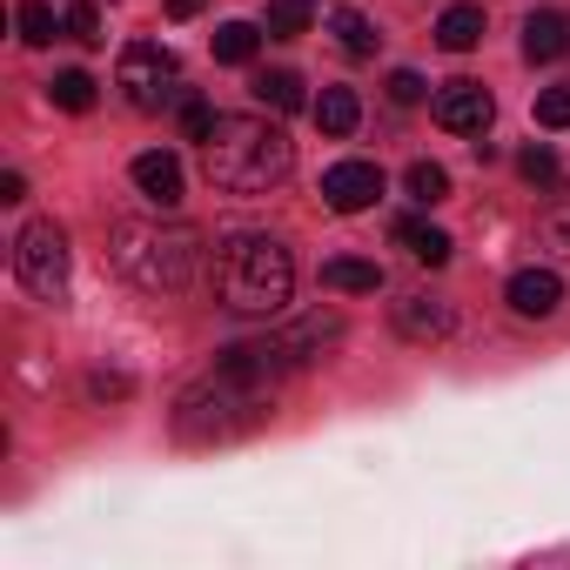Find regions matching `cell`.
I'll return each instance as SVG.
<instances>
[{"label":"cell","instance_id":"20","mask_svg":"<svg viewBox=\"0 0 570 570\" xmlns=\"http://www.w3.org/2000/svg\"><path fill=\"white\" fill-rule=\"evenodd\" d=\"M356 121H363V101H356L350 88H323V101H316V128H323V135H356Z\"/></svg>","mask_w":570,"mask_h":570},{"label":"cell","instance_id":"11","mask_svg":"<svg viewBox=\"0 0 570 570\" xmlns=\"http://www.w3.org/2000/svg\"><path fill=\"white\" fill-rule=\"evenodd\" d=\"M128 175H135V188H141L155 208H175V202H181V161H175L168 148L135 155V168H128Z\"/></svg>","mask_w":570,"mask_h":570},{"label":"cell","instance_id":"25","mask_svg":"<svg viewBox=\"0 0 570 570\" xmlns=\"http://www.w3.org/2000/svg\"><path fill=\"white\" fill-rule=\"evenodd\" d=\"M68 41H108L101 35V0H75V8H68Z\"/></svg>","mask_w":570,"mask_h":570},{"label":"cell","instance_id":"29","mask_svg":"<svg viewBox=\"0 0 570 570\" xmlns=\"http://www.w3.org/2000/svg\"><path fill=\"white\" fill-rule=\"evenodd\" d=\"M543 235H550V242H557V248L570 255V188H563V195L550 202V215H543Z\"/></svg>","mask_w":570,"mask_h":570},{"label":"cell","instance_id":"24","mask_svg":"<svg viewBox=\"0 0 570 570\" xmlns=\"http://www.w3.org/2000/svg\"><path fill=\"white\" fill-rule=\"evenodd\" d=\"M403 188H410V202H416V208H436V202L450 195V175H443L436 161H410V175H403Z\"/></svg>","mask_w":570,"mask_h":570},{"label":"cell","instance_id":"31","mask_svg":"<svg viewBox=\"0 0 570 570\" xmlns=\"http://www.w3.org/2000/svg\"><path fill=\"white\" fill-rule=\"evenodd\" d=\"M88 390H95V396H128V390H135V383H128V376H108V370H101V376H95V383H88Z\"/></svg>","mask_w":570,"mask_h":570},{"label":"cell","instance_id":"28","mask_svg":"<svg viewBox=\"0 0 570 570\" xmlns=\"http://www.w3.org/2000/svg\"><path fill=\"white\" fill-rule=\"evenodd\" d=\"M215 121H222V115H215L208 101H181V135H188V141H208Z\"/></svg>","mask_w":570,"mask_h":570},{"label":"cell","instance_id":"7","mask_svg":"<svg viewBox=\"0 0 570 570\" xmlns=\"http://www.w3.org/2000/svg\"><path fill=\"white\" fill-rule=\"evenodd\" d=\"M430 115H436V128H450V135H483L490 115H497V101H490L483 81H443L436 101H430Z\"/></svg>","mask_w":570,"mask_h":570},{"label":"cell","instance_id":"30","mask_svg":"<svg viewBox=\"0 0 570 570\" xmlns=\"http://www.w3.org/2000/svg\"><path fill=\"white\" fill-rule=\"evenodd\" d=\"M423 95H430V88H423V75H410V68H396V75H390V101H403V108H416Z\"/></svg>","mask_w":570,"mask_h":570},{"label":"cell","instance_id":"23","mask_svg":"<svg viewBox=\"0 0 570 570\" xmlns=\"http://www.w3.org/2000/svg\"><path fill=\"white\" fill-rule=\"evenodd\" d=\"M48 101L68 108V115H88V108H95V81H88L81 68H61V75L48 81Z\"/></svg>","mask_w":570,"mask_h":570},{"label":"cell","instance_id":"12","mask_svg":"<svg viewBox=\"0 0 570 570\" xmlns=\"http://www.w3.org/2000/svg\"><path fill=\"white\" fill-rule=\"evenodd\" d=\"M396 330H403L410 343H443V336L456 330V309L436 303V296H403V303H396Z\"/></svg>","mask_w":570,"mask_h":570},{"label":"cell","instance_id":"15","mask_svg":"<svg viewBox=\"0 0 570 570\" xmlns=\"http://www.w3.org/2000/svg\"><path fill=\"white\" fill-rule=\"evenodd\" d=\"M14 28H21V41H28V48H48V41H61V35H68V14H55L48 0H21V8H14Z\"/></svg>","mask_w":570,"mask_h":570},{"label":"cell","instance_id":"26","mask_svg":"<svg viewBox=\"0 0 570 570\" xmlns=\"http://www.w3.org/2000/svg\"><path fill=\"white\" fill-rule=\"evenodd\" d=\"M517 168H523V181L557 188V155H550V148H523V155H517Z\"/></svg>","mask_w":570,"mask_h":570},{"label":"cell","instance_id":"33","mask_svg":"<svg viewBox=\"0 0 570 570\" xmlns=\"http://www.w3.org/2000/svg\"><path fill=\"white\" fill-rule=\"evenodd\" d=\"M202 8H208V0H168V14H175V21H195Z\"/></svg>","mask_w":570,"mask_h":570},{"label":"cell","instance_id":"8","mask_svg":"<svg viewBox=\"0 0 570 570\" xmlns=\"http://www.w3.org/2000/svg\"><path fill=\"white\" fill-rule=\"evenodd\" d=\"M376 195H383V168L376 161H336L323 175V202L336 215H363V208H376Z\"/></svg>","mask_w":570,"mask_h":570},{"label":"cell","instance_id":"32","mask_svg":"<svg viewBox=\"0 0 570 570\" xmlns=\"http://www.w3.org/2000/svg\"><path fill=\"white\" fill-rule=\"evenodd\" d=\"M28 195V181H21V168H8V175H0V202H21Z\"/></svg>","mask_w":570,"mask_h":570},{"label":"cell","instance_id":"1","mask_svg":"<svg viewBox=\"0 0 570 570\" xmlns=\"http://www.w3.org/2000/svg\"><path fill=\"white\" fill-rule=\"evenodd\" d=\"M208 289L228 316H282V303H289L296 289V262L289 248H282L275 235H228L215 242L208 255Z\"/></svg>","mask_w":570,"mask_h":570},{"label":"cell","instance_id":"14","mask_svg":"<svg viewBox=\"0 0 570 570\" xmlns=\"http://www.w3.org/2000/svg\"><path fill=\"white\" fill-rule=\"evenodd\" d=\"M323 289L376 296V289H383V268H376V262H363V255H336V262H323Z\"/></svg>","mask_w":570,"mask_h":570},{"label":"cell","instance_id":"21","mask_svg":"<svg viewBox=\"0 0 570 570\" xmlns=\"http://www.w3.org/2000/svg\"><path fill=\"white\" fill-rule=\"evenodd\" d=\"M255 48H262V28H248V21H222V28H215V61L248 68V61H255Z\"/></svg>","mask_w":570,"mask_h":570},{"label":"cell","instance_id":"5","mask_svg":"<svg viewBox=\"0 0 570 570\" xmlns=\"http://www.w3.org/2000/svg\"><path fill=\"white\" fill-rule=\"evenodd\" d=\"M115 88L135 115H161V108L181 101V61L161 41H128L121 61H115Z\"/></svg>","mask_w":570,"mask_h":570},{"label":"cell","instance_id":"18","mask_svg":"<svg viewBox=\"0 0 570 570\" xmlns=\"http://www.w3.org/2000/svg\"><path fill=\"white\" fill-rule=\"evenodd\" d=\"M255 101H262L268 115H296V108H303V75H289V68L255 75Z\"/></svg>","mask_w":570,"mask_h":570},{"label":"cell","instance_id":"9","mask_svg":"<svg viewBox=\"0 0 570 570\" xmlns=\"http://www.w3.org/2000/svg\"><path fill=\"white\" fill-rule=\"evenodd\" d=\"M275 343H282V356H289L296 370H309V363H323V356L343 343V316H336V309H309L303 323H289Z\"/></svg>","mask_w":570,"mask_h":570},{"label":"cell","instance_id":"27","mask_svg":"<svg viewBox=\"0 0 570 570\" xmlns=\"http://www.w3.org/2000/svg\"><path fill=\"white\" fill-rule=\"evenodd\" d=\"M537 128H570V88H543L537 95Z\"/></svg>","mask_w":570,"mask_h":570},{"label":"cell","instance_id":"22","mask_svg":"<svg viewBox=\"0 0 570 570\" xmlns=\"http://www.w3.org/2000/svg\"><path fill=\"white\" fill-rule=\"evenodd\" d=\"M330 35H336V41H343V55H356V61H363V55H376V28H370L356 8H330Z\"/></svg>","mask_w":570,"mask_h":570},{"label":"cell","instance_id":"3","mask_svg":"<svg viewBox=\"0 0 570 570\" xmlns=\"http://www.w3.org/2000/svg\"><path fill=\"white\" fill-rule=\"evenodd\" d=\"M108 255L141 296H181L202 268V235L181 222H115Z\"/></svg>","mask_w":570,"mask_h":570},{"label":"cell","instance_id":"13","mask_svg":"<svg viewBox=\"0 0 570 570\" xmlns=\"http://www.w3.org/2000/svg\"><path fill=\"white\" fill-rule=\"evenodd\" d=\"M523 55H530V61H557V55H570V21H563L557 8L530 14V21H523Z\"/></svg>","mask_w":570,"mask_h":570},{"label":"cell","instance_id":"19","mask_svg":"<svg viewBox=\"0 0 570 570\" xmlns=\"http://www.w3.org/2000/svg\"><path fill=\"white\" fill-rule=\"evenodd\" d=\"M436 41H443L450 55H470V48L483 41V8H470V0H463V8H450V14L436 21Z\"/></svg>","mask_w":570,"mask_h":570},{"label":"cell","instance_id":"17","mask_svg":"<svg viewBox=\"0 0 570 570\" xmlns=\"http://www.w3.org/2000/svg\"><path fill=\"white\" fill-rule=\"evenodd\" d=\"M396 242H403L423 268H443V262H450V235H443V228H430V222H416V215H410V222H396Z\"/></svg>","mask_w":570,"mask_h":570},{"label":"cell","instance_id":"6","mask_svg":"<svg viewBox=\"0 0 570 570\" xmlns=\"http://www.w3.org/2000/svg\"><path fill=\"white\" fill-rule=\"evenodd\" d=\"M14 275L28 282V296L68 303V275H75L68 228H61V222H28V228L14 235Z\"/></svg>","mask_w":570,"mask_h":570},{"label":"cell","instance_id":"4","mask_svg":"<svg viewBox=\"0 0 570 570\" xmlns=\"http://www.w3.org/2000/svg\"><path fill=\"white\" fill-rule=\"evenodd\" d=\"M268 416H275V390L235 383L222 370H208L202 383H188L175 396V436L181 443H235V436H255Z\"/></svg>","mask_w":570,"mask_h":570},{"label":"cell","instance_id":"10","mask_svg":"<svg viewBox=\"0 0 570 570\" xmlns=\"http://www.w3.org/2000/svg\"><path fill=\"white\" fill-rule=\"evenodd\" d=\"M503 296H510V309H517L523 323H543V316L563 309V282H557V268H517Z\"/></svg>","mask_w":570,"mask_h":570},{"label":"cell","instance_id":"16","mask_svg":"<svg viewBox=\"0 0 570 570\" xmlns=\"http://www.w3.org/2000/svg\"><path fill=\"white\" fill-rule=\"evenodd\" d=\"M309 21H316V0H268L262 35L268 41H296V35H309Z\"/></svg>","mask_w":570,"mask_h":570},{"label":"cell","instance_id":"2","mask_svg":"<svg viewBox=\"0 0 570 570\" xmlns=\"http://www.w3.org/2000/svg\"><path fill=\"white\" fill-rule=\"evenodd\" d=\"M202 168H208V181L222 195H268L296 168V141L268 115H222L215 135L202 141Z\"/></svg>","mask_w":570,"mask_h":570}]
</instances>
